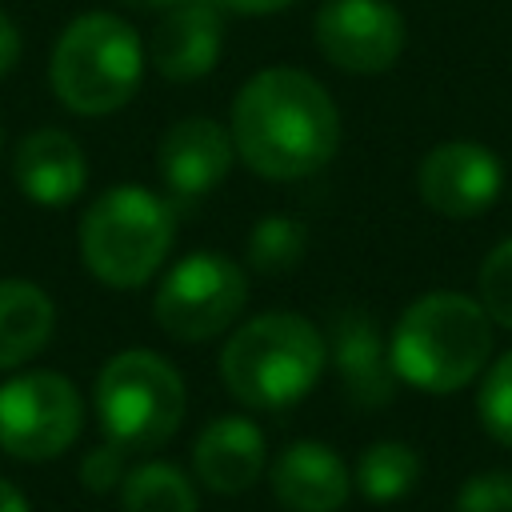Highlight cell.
<instances>
[{
    "label": "cell",
    "mask_w": 512,
    "mask_h": 512,
    "mask_svg": "<svg viewBox=\"0 0 512 512\" xmlns=\"http://www.w3.org/2000/svg\"><path fill=\"white\" fill-rule=\"evenodd\" d=\"M120 4H128V8H140V12H164V8H172L176 0H120Z\"/></svg>",
    "instance_id": "83f0119b"
},
{
    "label": "cell",
    "mask_w": 512,
    "mask_h": 512,
    "mask_svg": "<svg viewBox=\"0 0 512 512\" xmlns=\"http://www.w3.org/2000/svg\"><path fill=\"white\" fill-rule=\"evenodd\" d=\"M312 40L332 68L380 76L400 60L408 28L392 0H324L312 16Z\"/></svg>",
    "instance_id": "9c48e42d"
},
{
    "label": "cell",
    "mask_w": 512,
    "mask_h": 512,
    "mask_svg": "<svg viewBox=\"0 0 512 512\" xmlns=\"http://www.w3.org/2000/svg\"><path fill=\"white\" fill-rule=\"evenodd\" d=\"M268 488L284 512H340L352 496V468L324 440H292L268 460Z\"/></svg>",
    "instance_id": "5bb4252c"
},
{
    "label": "cell",
    "mask_w": 512,
    "mask_h": 512,
    "mask_svg": "<svg viewBox=\"0 0 512 512\" xmlns=\"http://www.w3.org/2000/svg\"><path fill=\"white\" fill-rule=\"evenodd\" d=\"M0 144H4V128H0Z\"/></svg>",
    "instance_id": "f1b7e54d"
},
{
    "label": "cell",
    "mask_w": 512,
    "mask_h": 512,
    "mask_svg": "<svg viewBox=\"0 0 512 512\" xmlns=\"http://www.w3.org/2000/svg\"><path fill=\"white\" fill-rule=\"evenodd\" d=\"M228 16H272V12H284L292 8L296 0H216Z\"/></svg>",
    "instance_id": "484cf974"
},
{
    "label": "cell",
    "mask_w": 512,
    "mask_h": 512,
    "mask_svg": "<svg viewBox=\"0 0 512 512\" xmlns=\"http://www.w3.org/2000/svg\"><path fill=\"white\" fill-rule=\"evenodd\" d=\"M452 512H512V472L488 468L460 484Z\"/></svg>",
    "instance_id": "603a6c76"
},
{
    "label": "cell",
    "mask_w": 512,
    "mask_h": 512,
    "mask_svg": "<svg viewBox=\"0 0 512 512\" xmlns=\"http://www.w3.org/2000/svg\"><path fill=\"white\" fill-rule=\"evenodd\" d=\"M424 208L444 220H476L504 192V164L480 140H444L424 152L416 168Z\"/></svg>",
    "instance_id": "30bf717a"
},
{
    "label": "cell",
    "mask_w": 512,
    "mask_h": 512,
    "mask_svg": "<svg viewBox=\"0 0 512 512\" xmlns=\"http://www.w3.org/2000/svg\"><path fill=\"white\" fill-rule=\"evenodd\" d=\"M192 472L216 496H244L268 472V444L256 420L216 416L192 440Z\"/></svg>",
    "instance_id": "2e32d148"
},
{
    "label": "cell",
    "mask_w": 512,
    "mask_h": 512,
    "mask_svg": "<svg viewBox=\"0 0 512 512\" xmlns=\"http://www.w3.org/2000/svg\"><path fill=\"white\" fill-rule=\"evenodd\" d=\"M224 8L216 0H176L164 8L148 36V64L168 84H196L220 64L224 48Z\"/></svg>",
    "instance_id": "7c38bea8"
},
{
    "label": "cell",
    "mask_w": 512,
    "mask_h": 512,
    "mask_svg": "<svg viewBox=\"0 0 512 512\" xmlns=\"http://www.w3.org/2000/svg\"><path fill=\"white\" fill-rule=\"evenodd\" d=\"M476 300L496 328L512 332V236L484 256L476 272Z\"/></svg>",
    "instance_id": "7402d4cb"
},
{
    "label": "cell",
    "mask_w": 512,
    "mask_h": 512,
    "mask_svg": "<svg viewBox=\"0 0 512 512\" xmlns=\"http://www.w3.org/2000/svg\"><path fill=\"white\" fill-rule=\"evenodd\" d=\"M328 356L348 404L388 408L396 396V372L388 360V336L364 308H344L328 328Z\"/></svg>",
    "instance_id": "4fadbf2b"
},
{
    "label": "cell",
    "mask_w": 512,
    "mask_h": 512,
    "mask_svg": "<svg viewBox=\"0 0 512 512\" xmlns=\"http://www.w3.org/2000/svg\"><path fill=\"white\" fill-rule=\"evenodd\" d=\"M84 432L80 388L52 368H28L0 380V452L24 464L64 456Z\"/></svg>",
    "instance_id": "ba28073f"
},
{
    "label": "cell",
    "mask_w": 512,
    "mask_h": 512,
    "mask_svg": "<svg viewBox=\"0 0 512 512\" xmlns=\"http://www.w3.org/2000/svg\"><path fill=\"white\" fill-rule=\"evenodd\" d=\"M240 164L260 180L288 184L316 176L340 148V108L304 68L272 64L252 72L228 112Z\"/></svg>",
    "instance_id": "6da1fadb"
},
{
    "label": "cell",
    "mask_w": 512,
    "mask_h": 512,
    "mask_svg": "<svg viewBox=\"0 0 512 512\" xmlns=\"http://www.w3.org/2000/svg\"><path fill=\"white\" fill-rule=\"evenodd\" d=\"M0 512H32L28 496H24L8 476H0Z\"/></svg>",
    "instance_id": "4316f807"
},
{
    "label": "cell",
    "mask_w": 512,
    "mask_h": 512,
    "mask_svg": "<svg viewBox=\"0 0 512 512\" xmlns=\"http://www.w3.org/2000/svg\"><path fill=\"white\" fill-rule=\"evenodd\" d=\"M308 252V228L296 220V216H264L248 228V240H244V268L248 276H264V280H276V276H288Z\"/></svg>",
    "instance_id": "ffe728a7"
},
{
    "label": "cell",
    "mask_w": 512,
    "mask_h": 512,
    "mask_svg": "<svg viewBox=\"0 0 512 512\" xmlns=\"http://www.w3.org/2000/svg\"><path fill=\"white\" fill-rule=\"evenodd\" d=\"M476 416L484 432L512 452V348L488 360L480 372V392H476Z\"/></svg>",
    "instance_id": "44dd1931"
},
{
    "label": "cell",
    "mask_w": 512,
    "mask_h": 512,
    "mask_svg": "<svg viewBox=\"0 0 512 512\" xmlns=\"http://www.w3.org/2000/svg\"><path fill=\"white\" fill-rule=\"evenodd\" d=\"M120 512H200L192 476L172 460L132 464L116 488Z\"/></svg>",
    "instance_id": "d6986e66"
},
{
    "label": "cell",
    "mask_w": 512,
    "mask_h": 512,
    "mask_svg": "<svg viewBox=\"0 0 512 512\" xmlns=\"http://www.w3.org/2000/svg\"><path fill=\"white\" fill-rule=\"evenodd\" d=\"M232 132L212 116H180L156 140V172L176 200H200L232 172Z\"/></svg>",
    "instance_id": "8fae6325"
},
{
    "label": "cell",
    "mask_w": 512,
    "mask_h": 512,
    "mask_svg": "<svg viewBox=\"0 0 512 512\" xmlns=\"http://www.w3.org/2000/svg\"><path fill=\"white\" fill-rule=\"evenodd\" d=\"M56 332V304L32 280H0V372L36 360Z\"/></svg>",
    "instance_id": "e0dca14e"
},
{
    "label": "cell",
    "mask_w": 512,
    "mask_h": 512,
    "mask_svg": "<svg viewBox=\"0 0 512 512\" xmlns=\"http://www.w3.org/2000/svg\"><path fill=\"white\" fill-rule=\"evenodd\" d=\"M128 452L120 448V444H112V440H104L100 448H92L84 460H80V484L88 488V492H116L120 488V480H124V472H128Z\"/></svg>",
    "instance_id": "cb8c5ba5"
},
{
    "label": "cell",
    "mask_w": 512,
    "mask_h": 512,
    "mask_svg": "<svg viewBox=\"0 0 512 512\" xmlns=\"http://www.w3.org/2000/svg\"><path fill=\"white\" fill-rule=\"evenodd\" d=\"M492 320L476 296L436 288L416 296L388 332V360L400 384L432 396L468 388L492 360Z\"/></svg>",
    "instance_id": "7a4b0ae2"
},
{
    "label": "cell",
    "mask_w": 512,
    "mask_h": 512,
    "mask_svg": "<svg viewBox=\"0 0 512 512\" xmlns=\"http://www.w3.org/2000/svg\"><path fill=\"white\" fill-rule=\"evenodd\" d=\"M424 460L412 444L404 440H376L356 456L352 468V488L368 504H396L420 484Z\"/></svg>",
    "instance_id": "ac0fdd59"
},
{
    "label": "cell",
    "mask_w": 512,
    "mask_h": 512,
    "mask_svg": "<svg viewBox=\"0 0 512 512\" xmlns=\"http://www.w3.org/2000/svg\"><path fill=\"white\" fill-rule=\"evenodd\" d=\"M328 364V336L300 312H256L236 324L216 356L220 384L256 412L300 404Z\"/></svg>",
    "instance_id": "3957f363"
},
{
    "label": "cell",
    "mask_w": 512,
    "mask_h": 512,
    "mask_svg": "<svg viewBox=\"0 0 512 512\" xmlns=\"http://www.w3.org/2000/svg\"><path fill=\"white\" fill-rule=\"evenodd\" d=\"M92 404L104 440L124 452H152L180 432L188 388L168 356L152 348H124L96 372Z\"/></svg>",
    "instance_id": "8992f818"
},
{
    "label": "cell",
    "mask_w": 512,
    "mask_h": 512,
    "mask_svg": "<svg viewBox=\"0 0 512 512\" xmlns=\"http://www.w3.org/2000/svg\"><path fill=\"white\" fill-rule=\"evenodd\" d=\"M148 52L140 32L116 12L72 16L48 56V88L72 116L120 112L144 80Z\"/></svg>",
    "instance_id": "277c9868"
},
{
    "label": "cell",
    "mask_w": 512,
    "mask_h": 512,
    "mask_svg": "<svg viewBox=\"0 0 512 512\" xmlns=\"http://www.w3.org/2000/svg\"><path fill=\"white\" fill-rule=\"evenodd\" d=\"M176 240L172 204L144 184L104 188L80 216L76 244L92 280L108 288H144L168 260Z\"/></svg>",
    "instance_id": "5b68a950"
},
{
    "label": "cell",
    "mask_w": 512,
    "mask_h": 512,
    "mask_svg": "<svg viewBox=\"0 0 512 512\" xmlns=\"http://www.w3.org/2000/svg\"><path fill=\"white\" fill-rule=\"evenodd\" d=\"M12 180L40 208H68L88 188V156L64 128H32L12 152Z\"/></svg>",
    "instance_id": "9a60e30c"
},
{
    "label": "cell",
    "mask_w": 512,
    "mask_h": 512,
    "mask_svg": "<svg viewBox=\"0 0 512 512\" xmlns=\"http://www.w3.org/2000/svg\"><path fill=\"white\" fill-rule=\"evenodd\" d=\"M20 48H24L20 28H16V24H12V16L0 8V80L20 64Z\"/></svg>",
    "instance_id": "d4e9b609"
},
{
    "label": "cell",
    "mask_w": 512,
    "mask_h": 512,
    "mask_svg": "<svg viewBox=\"0 0 512 512\" xmlns=\"http://www.w3.org/2000/svg\"><path fill=\"white\" fill-rule=\"evenodd\" d=\"M248 304V268L224 252L180 256L152 292V320L176 344H208L236 328Z\"/></svg>",
    "instance_id": "52a82bcc"
}]
</instances>
